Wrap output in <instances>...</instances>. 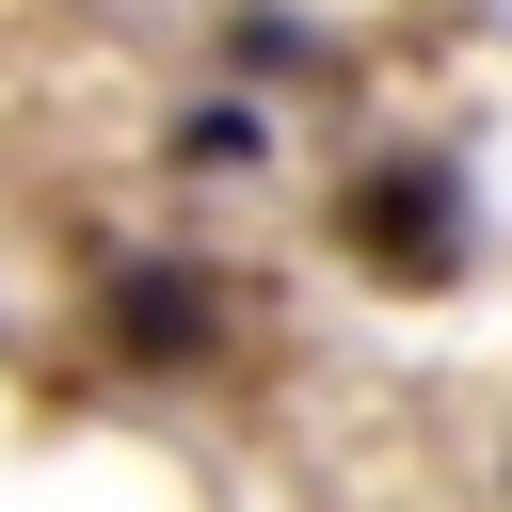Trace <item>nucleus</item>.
<instances>
[{
	"label": "nucleus",
	"mask_w": 512,
	"mask_h": 512,
	"mask_svg": "<svg viewBox=\"0 0 512 512\" xmlns=\"http://www.w3.org/2000/svg\"><path fill=\"white\" fill-rule=\"evenodd\" d=\"M336 240H352L368 272L432 288V272L464 256V192H448V160H368V176L336 192Z\"/></svg>",
	"instance_id": "obj_1"
},
{
	"label": "nucleus",
	"mask_w": 512,
	"mask_h": 512,
	"mask_svg": "<svg viewBox=\"0 0 512 512\" xmlns=\"http://www.w3.org/2000/svg\"><path fill=\"white\" fill-rule=\"evenodd\" d=\"M112 336H128L144 368H208V336H224V320H208V272H192V256H128V272H112Z\"/></svg>",
	"instance_id": "obj_2"
},
{
	"label": "nucleus",
	"mask_w": 512,
	"mask_h": 512,
	"mask_svg": "<svg viewBox=\"0 0 512 512\" xmlns=\"http://www.w3.org/2000/svg\"><path fill=\"white\" fill-rule=\"evenodd\" d=\"M496 496H512V464H496Z\"/></svg>",
	"instance_id": "obj_3"
}]
</instances>
